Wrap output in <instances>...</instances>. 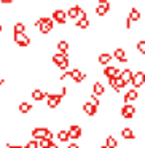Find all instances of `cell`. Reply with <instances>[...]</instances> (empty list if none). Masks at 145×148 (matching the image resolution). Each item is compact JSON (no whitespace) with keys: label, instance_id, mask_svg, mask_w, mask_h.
<instances>
[{"label":"cell","instance_id":"8fae6325","mask_svg":"<svg viewBox=\"0 0 145 148\" xmlns=\"http://www.w3.org/2000/svg\"><path fill=\"white\" fill-rule=\"evenodd\" d=\"M113 58L118 59L121 64H126V62H128L126 54H124V49H121V48H116V49H115V53H113Z\"/></svg>","mask_w":145,"mask_h":148},{"label":"cell","instance_id":"30bf717a","mask_svg":"<svg viewBox=\"0 0 145 148\" xmlns=\"http://www.w3.org/2000/svg\"><path fill=\"white\" fill-rule=\"evenodd\" d=\"M46 134V127H34L32 129V137L35 138V140H40V138H43Z\"/></svg>","mask_w":145,"mask_h":148},{"label":"cell","instance_id":"b9f144b4","mask_svg":"<svg viewBox=\"0 0 145 148\" xmlns=\"http://www.w3.org/2000/svg\"><path fill=\"white\" fill-rule=\"evenodd\" d=\"M16 148H24V147H16Z\"/></svg>","mask_w":145,"mask_h":148},{"label":"cell","instance_id":"f35d334b","mask_svg":"<svg viewBox=\"0 0 145 148\" xmlns=\"http://www.w3.org/2000/svg\"><path fill=\"white\" fill-rule=\"evenodd\" d=\"M3 81H5L3 78H0V84H3Z\"/></svg>","mask_w":145,"mask_h":148},{"label":"cell","instance_id":"7a4b0ae2","mask_svg":"<svg viewBox=\"0 0 145 148\" xmlns=\"http://www.w3.org/2000/svg\"><path fill=\"white\" fill-rule=\"evenodd\" d=\"M53 26H54V21H53L51 18H40V19L37 21V27L40 29V32H42V34L51 32Z\"/></svg>","mask_w":145,"mask_h":148},{"label":"cell","instance_id":"4316f807","mask_svg":"<svg viewBox=\"0 0 145 148\" xmlns=\"http://www.w3.org/2000/svg\"><path fill=\"white\" fill-rule=\"evenodd\" d=\"M49 143H51V140H48V138H45V137L38 140V147H40V148H46Z\"/></svg>","mask_w":145,"mask_h":148},{"label":"cell","instance_id":"83f0119b","mask_svg":"<svg viewBox=\"0 0 145 148\" xmlns=\"http://www.w3.org/2000/svg\"><path fill=\"white\" fill-rule=\"evenodd\" d=\"M137 51L140 53V54H145V42L144 40H140V42L137 43Z\"/></svg>","mask_w":145,"mask_h":148},{"label":"cell","instance_id":"8992f818","mask_svg":"<svg viewBox=\"0 0 145 148\" xmlns=\"http://www.w3.org/2000/svg\"><path fill=\"white\" fill-rule=\"evenodd\" d=\"M134 113H135V108L131 105V103H124V105H123V108H121V116L123 118L131 119L132 116H134Z\"/></svg>","mask_w":145,"mask_h":148},{"label":"cell","instance_id":"cb8c5ba5","mask_svg":"<svg viewBox=\"0 0 145 148\" xmlns=\"http://www.w3.org/2000/svg\"><path fill=\"white\" fill-rule=\"evenodd\" d=\"M96 13H97V16H105V14L109 13V8H107V7H104V5H97Z\"/></svg>","mask_w":145,"mask_h":148},{"label":"cell","instance_id":"ba28073f","mask_svg":"<svg viewBox=\"0 0 145 148\" xmlns=\"http://www.w3.org/2000/svg\"><path fill=\"white\" fill-rule=\"evenodd\" d=\"M104 75H105L107 78H113V77H118L120 75V70L116 67H113V65H107V67L104 69Z\"/></svg>","mask_w":145,"mask_h":148},{"label":"cell","instance_id":"5b68a950","mask_svg":"<svg viewBox=\"0 0 145 148\" xmlns=\"http://www.w3.org/2000/svg\"><path fill=\"white\" fill-rule=\"evenodd\" d=\"M67 134H69V140H77V138L81 137V127L77 124H74V126L69 127Z\"/></svg>","mask_w":145,"mask_h":148},{"label":"cell","instance_id":"836d02e7","mask_svg":"<svg viewBox=\"0 0 145 148\" xmlns=\"http://www.w3.org/2000/svg\"><path fill=\"white\" fill-rule=\"evenodd\" d=\"M99 5H104V7H107L110 10V2L109 0H99Z\"/></svg>","mask_w":145,"mask_h":148},{"label":"cell","instance_id":"e0dca14e","mask_svg":"<svg viewBox=\"0 0 145 148\" xmlns=\"http://www.w3.org/2000/svg\"><path fill=\"white\" fill-rule=\"evenodd\" d=\"M53 62H54L56 65L58 64H61L62 61H64V59H69V56H67V53H56L54 56H53Z\"/></svg>","mask_w":145,"mask_h":148},{"label":"cell","instance_id":"4fadbf2b","mask_svg":"<svg viewBox=\"0 0 145 148\" xmlns=\"http://www.w3.org/2000/svg\"><path fill=\"white\" fill-rule=\"evenodd\" d=\"M132 73H134V72H132V70H129V69H126V70L120 72V75H118V77L121 78V80L124 81L126 84H128V83H131V78H132Z\"/></svg>","mask_w":145,"mask_h":148},{"label":"cell","instance_id":"8d00e7d4","mask_svg":"<svg viewBox=\"0 0 145 148\" xmlns=\"http://www.w3.org/2000/svg\"><path fill=\"white\" fill-rule=\"evenodd\" d=\"M46 148H58V145H56L54 142L51 140V143H49V145H48V147H46Z\"/></svg>","mask_w":145,"mask_h":148},{"label":"cell","instance_id":"484cf974","mask_svg":"<svg viewBox=\"0 0 145 148\" xmlns=\"http://www.w3.org/2000/svg\"><path fill=\"white\" fill-rule=\"evenodd\" d=\"M58 140H59V142H67V140H69L67 131H59V132H58Z\"/></svg>","mask_w":145,"mask_h":148},{"label":"cell","instance_id":"5bb4252c","mask_svg":"<svg viewBox=\"0 0 145 148\" xmlns=\"http://www.w3.org/2000/svg\"><path fill=\"white\" fill-rule=\"evenodd\" d=\"M46 94H48V92H43L42 89H34L32 91V99L37 100V102H40V100H43L46 97Z\"/></svg>","mask_w":145,"mask_h":148},{"label":"cell","instance_id":"d590c367","mask_svg":"<svg viewBox=\"0 0 145 148\" xmlns=\"http://www.w3.org/2000/svg\"><path fill=\"white\" fill-rule=\"evenodd\" d=\"M67 148H80V147H78V145L75 143V142H72V143H69V145H67Z\"/></svg>","mask_w":145,"mask_h":148},{"label":"cell","instance_id":"2e32d148","mask_svg":"<svg viewBox=\"0 0 145 148\" xmlns=\"http://www.w3.org/2000/svg\"><path fill=\"white\" fill-rule=\"evenodd\" d=\"M121 135H123V138H124V140H134V137H135L131 127H123Z\"/></svg>","mask_w":145,"mask_h":148},{"label":"cell","instance_id":"52a82bcc","mask_svg":"<svg viewBox=\"0 0 145 148\" xmlns=\"http://www.w3.org/2000/svg\"><path fill=\"white\" fill-rule=\"evenodd\" d=\"M53 21H56V23L59 24H65V21H67V14H65L64 10H56L54 13H53Z\"/></svg>","mask_w":145,"mask_h":148},{"label":"cell","instance_id":"3957f363","mask_svg":"<svg viewBox=\"0 0 145 148\" xmlns=\"http://www.w3.org/2000/svg\"><path fill=\"white\" fill-rule=\"evenodd\" d=\"M144 81H145V73L144 72H137V73H132V78H131V83L132 86L137 89V88L144 86Z\"/></svg>","mask_w":145,"mask_h":148},{"label":"cell","instance_id":"d6a6232c","mask_svg":"<svg viewBox=\"0 0 145 148\" xmlns=\"http://www.w3.org/2000/svg\"><path fill=\"white\" fill-rule=\"evenodd\" d=\"M53 137H54V135H53V132L49 131V129H46V134H45V138H48V140H53Z\"/></svg>","mask_w":145,"mask_h":148},{"label":"cell","instance_id":"d6986e66","mask_svg":"<svg viewBox=\"0 0 145 148\" xmlns=\"http://www.w3.org/2000/svg\"><path fill=\"white\" fill-rule=\"evenodd\" d=\"M99 64H102V65H105V64H109L110 61H112V54H109V53H102V54L99 56Z\"/></svg>","mask_w":145,"mask_h":148},{"label":"cell","instance_id":"ab89813d","mask_svg":"<svg viewBox=\"0 0 145 148\" xmlns=\"http://www.w3.org/2000/svg\"><path fill=\"white\" fill-rule=\"evenodd\" d=\"M2 29H3V27H2V24H0V34H2Z\"/></svg>","mask_w":145,"mask_h":148},{"label":"cell","instance_id":"74e56055","mask_svg":"<svg viewBox=\"0 0 145 148\" xmlns=\"http://www.w3.org/2000/svg\"><path fill=\"white\" fill-rule=\"evenodd\" d=\"M2 3H11V2H14V0H0Z\"/></svg>","mask_w":145,"mask_h":148},{"label":"cell","instance_id":"603a6c76","mask_svg":"<svg viewBox=\"0 0 145 148\" xmlns=\"http://www.w3.org/2000/svg\"><path fill=\"white\" fill-rule=\"evenodd\" d=\"M58 49H59V53H67V49H69V43L65 42V40H61V42L58 43Z\"/></svg>","mask_w":145,"mask_h":148},{"label":"cell","instance_id":"7402d4cb","mask_svg":"<svg viewBox=\"0 0 145 148\" xmlns=\"http://www.w3.org/2000/svg\"><path fill=\"white\" fill-rule=\"evenodd\" d=\"M129 19L131 21H139L140 19V13H139L137 8H132V10L129 11Z\"/></svg>","mask_w":145,"mask_h":148},{"label":"cell","instance_id":"6da1fadb","mask_svg":"<svg viewBox=\"0 0 145 148\" xmlns=\"http://www.w3.org/2000/svg\"><path fill=\"white\" fill-rule=\"evenodd\" d=\"M67 94V88H61V92L59 94H46V103H48V107L49 108H54V107H58L59 105V102L62 100V97Z\"/></svg>","mask_w":145,"mask_h":148},{"label":"cell","instance_id":"e575fe53","mask_svg":"<svg viewBox=\"0 0 145 148\" xmlns=\"http://www.w3.org/2000/svg\"><path fill=\"white\" fill-rule=\"evenodd\" d=\"M131 23H132V21L129 19V16H128V18H126V29H131Z\"/></svg>","mask_w":145,"mask_h":148},{"label":"cell","instance_id":"ac0fdd59","mask_svg":"<svg viewBox=\"0 0 145 148\" xmlns=\"http://www.w3.org/2000/svg\"><path fill=\"white\" fill-rule=\"evenodd\" d=\"M135 99H137V91H135V89H131V91H128V94L124 96V102H126V103H131V102H134Z\"/></svg>","mask_w":145,"mask_h":148},{"label":"cell","instance_id":"ffe728a7","mask_svg":"<svg viewBox=\"0 0 145 148\" xmlns=\"http://www.w3.org/2000/svg\"><path fill=\"white\" fill-rule=\"evenodd\" d=\"M105 147L107 148H116V147H118V142L115 140L113 135H109V137L105 138Z\"/></svg>","mask_w":145,"mask_h":148},{"label":"cell","instance_id":"1f68e13d","mask_svg":"<svg viewBox=\"0 0 145 148\" xmlns=\"http://www.w3.org/2000/svg\"><path fill=\"white\" fill-rule=\"evenodd\" d=\"M91 103H93L94 107H99V100H97V97L94 96V94H91V100H89Z\"/></svg>","mask_w":145,"mask_h":148},{"label":"cell","instance_id":"7c38bea8","mask_svg":"<svg viewBox=\"0 0 145 148\" xmlns=\"http://www.w3.org/2000/svg\"><path fill=\"white\" fill-rule=\"evenodd\" d=\"M83 112L86 113V115L93 116V115H96V112H97V107H94L91 102H85V103H83Z\"/></svg>","mask_w":145,"mask_h":148},{"label":"cell","instance_id":"9a60e30c","mask_svg":"<svg viewBox=\"0 0 145 148\" xmlns=\"http://www.w3.org/2000/svg\"><path fill=\"white\" fill-rule=\"evenodd\" d=\"M93 94L94 96H102V94H105V88L97 81V83L93 84Z\"/></svg>","mask_w":145,"mask_h":148},{"label":"cell","instance_id":"4dcf8cb0","mask_svg":"<svg viewBox=\"0 0 145 148\" xmlns=\"http://www.w3.org/2000/svg\"><path fill=\"white\" fill-rule=\"evenodd\" d=\"M58 67L61 69V70H65V69L69 67V59H64V61H62L61 64H58Z\"/></svg>","mask_w":145,"mask_h":148},{"label":"cell","instance_id":"d4e9b609","mask_svg":"<svg viewBox=\"0 0 145 148\" xmlns=\"http://www.w3.org/2000/svg\"><path fill=\"white\" fill-rule=\"evenodd\" d=\"M89 26V21L86 19V18H80L77 23V27H80V29H86V27Z\"/></svg>","mask_w":145,"mask_h":148},{"label":"cell","instance_id":"f546056e","mask_svg":"<svg viewBox=\"0 0 145 148\" xmlns=\"http://www.w3.org/2000/svg\"><path fill=\"white\" fill-rule=\"evenodd\" d=\"M24 148H38V142L37 140H29V143H27Z\"/></svg>","mask_w":145,"mask_h":148},{"label":"cell","instance_id":"44dd1931","mask_svg":"<svg viewBox=\"0 0 145 148\" xmlns=\"http://www.w3.org/2000/svg\"><path fill=\"white\" fill-rule=\"evenodd\" d=\"M30 110H32V105H30L29 102H21V103H19V112L23 113V115L29 113Z\"/></svg>","mask_w":145,"mask_h":148},{"label":"cell","instance_id":"277c9868","mask_svg":"<svg viewBox=\"0 0 145 148\" xmlns=\"http://www.w3.org/2000/svg\"><path fill=\"white\" fill-rule=\"evenodd\" d=\"M14 42H16L19 46H29L30 38L24 32H14Z\"/></svg>","mask_w":145,"mask_h":148},{"label":"cell","instance_id":"f1b7e54d","mask_svg":"<svg viewBox=\"0 0 145 148\" xmlns=\"http://www.w3.org/2000/svg\"><path fill=\"white\" fill-rule=\"evenodd\" d=\"M24 29H26V26H24L23 23H16V24H14V32H24Z\"/></svg>","mask_w":145,"mask_h":148},{"label":"cell","instance_id":"9c48e42d","mask_svg":"<svg viewBox=\"0 0 145 148\" xmlns=\"http://www.w3.org/2000/svg\"><path fill=\"white\" fill-rule=\"evenodd\" d=\"M69 77H70L72 80L75 81V83H80V81H83V80H85V73H83V72H80L78 69L72 70L70 73H69Z\"/></svg>","mask_w":145,"mask_h":148},{"label":"cell","instance_id":"60d3db41","mask_svg":"<svg viewBox=\"0 0 145 148\" xmlns=\"http://www.w3.org/2000/svg\"><path fill=\"white\" fill-rule=\"evenodd\" d=\"M100 148H107V147H105V145H102V147H100Z\"/></svg>","mask_w":145,"mask_h":148}]
</instances>
